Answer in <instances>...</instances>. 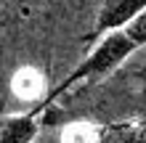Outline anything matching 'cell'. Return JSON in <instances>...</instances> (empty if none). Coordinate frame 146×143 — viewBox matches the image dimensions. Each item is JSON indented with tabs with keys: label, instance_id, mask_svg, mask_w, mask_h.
<instances>
[{
	"label": "cell",
	"instance_id": "obj_1",
	"mask_svg": "<svg viewBox=\"0 0 146 143\" xmlns=\"http://www.w3.org/2000/svg\"><path fill=\"white\" fill-rule=\"evenodd\" d=\"M135 50H138V45L130 40V35H127L125 29L119 32H109L106 37H101L96 48L90 50L88 56L82 58L80 64H77V69L72 74H66V77L58 82V85L50 90V93L42 98V109H48L58 96H64L66 90H72L74 85H80V82H88V85H96V82H101L104 77H109L111 72L117 69L119 64L125 61V58H130Z\"/></svg>",
	"mask_w": 146,
	"mask_h": 143
},
{
	"label": "cell",
	"instance_id": "obj_2",
	"mask_svg": "<svg viewBox=\"0 0 146 143\" xmlns=\"http://www.w3.org/2000/svg\"><path fill=\"white\" fill-rule=\"evenodd\" d=\"M143 11H146V0H104V5L98 8V16H96V27L88 35V40H101L109 32L125 29Z\"/></svg>",
	"mask_w": 146,
	"mask_h": 143
},
{
	"label": "cell",
	"instance_id": "obj_3",
	"mask_svg": "<svg viewBox=\"0 0 146 143\" xmlns=\"http://www.w3.org/2000/svg\"><path fill=\"white\" fill-rule=\"evenodd\" d=\"M45 111L40 103L32 111L0 117V143H32L40 135V119L37 117Z\"/></svg>",
	"mask_w": 146,
	"mask_h": 143
},
{
	"label": "cell",
	"instance_id": "obj_4",
	"mask_svg": "<svg viewBox=\"0 0 146 143\" xmlns=\"http://www.w3.org/2000/svg\"><path fill=\"white\" fill-rule=\"evenodd\" d=\"M101 143H146V114L127 122L104 125Z\"/></svg>",
	"mask_w": 146,
	"mask_h": 143
},
{
	"label": "cell",
	"instance_id": "obj_5",
	"mask_svg": "<svg viewBox=\"0 0 146 143\" xmlns=\"http://www.w3.org/2000/svg\"><path fill=\"white\" fill-rule=\"evenodd\" d=\"M11 90L21 101H40L42 90H45V77H42V72L35 69V66H21L11 80Z\"/></svg>",
	"mask_w": 146,
	"mask_h": 143
},
{
	"label": "cell",
	"instance_id": "obj_6",
	"mask_svg": "<svg viewBox=\"0 0 146 143\" xmlns=\"http://www.w3.org/2000/svg\"><path fill=\"white\" fill-rule=\"evenodd\" d=\"M101 125H90V122H72L66 125L61 132V143H101Z\"/></svg>",
	"mask_w": 146,
	"mask_h": 143
},
{
	"label": "cell",
	"instance_id": "obj_7",
	"mask_svg": "<svg viewBox=\"0 0 146 143\" xmlns=\"http://www.w3.org/2000/svg\"><path fill=\"white\" fill-rule=\"evenodd\" d=\"M125 32L130 35V40H133L138 48H146V11H143V13H141L133 24H127Z\"/></svg>",
	"mask_w": 146,
	"mask_h": 143
}]
</instances>
